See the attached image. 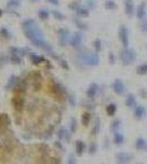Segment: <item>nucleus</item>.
Listing matches in <instances>:
<instances>
[{
    "label": "nucleus",
    "mask_w": 147,
    "mask_h": 164,
    "mask_svg": "<svg viewBox=\"0 0 147 164\" xmlns=\"http://www.w3.org/2000/svg\"><path fill=\"white\" fill-rule=\"evenodd\" d=\"M99 131H100V119L97 118L96 119V122H94V127H93L92 132H93V135L97 136V135L99 134Z\"/></svg>",
    "instance_id": "obj_36"
},
{
    "label": "nucleus",
    "mask_w": 147,
    "mask_h": 164,
    "mask_svg": "<svg viewBox=\"0 0 147 164\" xmlns=\"http://www.w3.org/2000/svg\"><path fill=\"white\" fill-rule=\"evenodd\" d=\"M87 4H88V7H89L90 9H94V7H96L94 0H88V1H87Z\"/></svg>",
    "instance_id": "obj_45"
},
{
    "label": "nucleus",
    "mask_w": 147,
    "mask_h": 164,
    "mask_svg": "<svg viewBox=\"0 0 147 164\" xmlns=\"http://www.w3.org/2000/svg\"><path fill=\"white\" fill-rule=\"evenodd\" d=\"M58 61H59V65H61V67L64 69H66V70H68L69 69V66H68V64H67V61L64 60V59H61V58H58Z\"/></svg>",
    "instance_id": "obj_40"
},
{
    "label": "nucleus",
    "mask_w": 147,
    "mask_h": 164,
    "mask_svg": "<svg viewBox=\"0 0 147 164\" xmlns=\"http://www.w3.org/2000/svg\"><path fill=\"white\" fill-rule=\"evenodd\" d=\"M9 53L13 54V55H18L20 57H24L29 53H31V50L29 49V48H21V47H14L13 46V47L9 48Z\"/></svg>",
    "instance_id": "obj_11"
},
{
    "label": "nucleus",
    "mask_w": 147,
    "mask_h": 164,
    "mask_svg": "<svg viewBox=\"0 0 147 164\" xmlns=\"http://www.w3.org/2000/svg\"><path fill=\"white\" fill-rule=\"evenodd\" d=\"M136 72H137V74H139V76L146 74L147 73V64H143V65L138 66L137 69H136Z\"/></svg>",
    "instance_id": "obj_31"
},
{
    "label": "nucleus",
    "mask_w": 147,
    "mask_h": 164,
    "mask_svg": "<svg viewBox=\"0 0 147 164\" xmlns=\"http://www.w3.org/2000/svg\"><path fill=\"white\" fill-rule=\"evenodd\" d=\"M119 36L123 47H128V30L125 25H121L119 30Z\"/></svg>",
    "instance_id": "obj_7"
},
{
    "label": "nucleus",
    "mask_w": 147,
    "mask_h": 164,
    "mask_svg": "<svg viewBox=\"0 0 147 164\" xmlns=\"http://www.w3.org/2000/svg\"><path fill=\"white\" fill-rule=\"evenodd\" d=\"M112 88H113L114 93L117 94V95H122L124 93V91H125V85H124L123 81L121 80V79H116V80L114 81Z\"/></svg>",
    "instance_id": "obj_10"
},
{
    "label": "nucleus",
    "mask_w": 147,
    "mask_h": 164,
    "mask_svg": "<svg viewBox=\"0 0 147 164\" xmlns=\"http://www.w3.org/2000/svg\"><path fill=\"white\" fill-rule=\"evenodd\" d=\"M37 15H39V18L41 20H47L50 18V12L45 10V9H41V10H39Z\"/></svg>",
    "instance_id": "obj_30"
},
{
    "label": "nucleus",
    "mask_w": 147,
    "mask_h": 164,
    "mask_svg": "<svg viewBox=\"0 0 147 164\" xmlns=\"http://www.w3.org/2000/svg\"><path fill=\"white\" fill-rule=\"evenodd\" d=\"M145 9H146V7H145V4H141L137 7V9H136V16L138 18L139 20H142L145 18V14H146V11H145Z\"/></svg>",
    "instance_id": "obj_19"
},
{
    "label": "nucleus",
    "mask_w": 147,
    "mask_h": 164,
    "mask_svg": "<svg viewBox=\"0 0 147 164\" xmlns=\"http://www.w3.org/2000/svg\"><path fill=\"white\" fill-rule=\"evenodd\" d=\"M120 128H121V120L117 118L112 122V125H111V130H112L113 132H116V131H119Z\"/></svg>",
    "instance_id": "obj_32"
},
{
    "label": "nucleus",
    "mask_w": 147,
    "mask_h": 164,
    "mask_svg": "<svg viewBox=\"0 0 147 164\" xmlns=\"http://www.w3.org/2000/svg\"><path fill=\"white\" fill-rule=\"evenodd\" d=\"M124 11L128 16H133L134 11V1L133 0H124Z\"/></svg>",
    "instance_id": "obj_12"
},
{
    "label": "nucleus",
    "mask_w": 147,
    "mask_h": 164,
    "mask_svg": "<svg viewBox=\"0 0 147 164\" xmlns=\"http://www.w3.org/2000/svg\"><path fill=\"white\" fill-rule=\"evenodd\" d=\"M120 58L124 66L131 65L132 62L136 59V53L134 50L130 49L128 47H124V49L121 52Z\"/></svg>",
    "instance_id": "obj_3"
},
{
    "label": "nucleus",
    "mask_w": 147,
    "mask_h": 164,
    "mask_svg": "<svg viewBox=\"0 0 147 164\" xmlns=\"http://www.w3.org/2000/svg\"><path fill=\"white\" fill-rule=\"evenodd\" d=\"M77 129V120L76 118L70 119V132H75Z\"/></svg>",
    "instance_id": "obj_37"
},
{
    "label": "nucleus",
    "mask_w": 147,
    "mask_h": 164,
    "mask_svg": "<svg viewBox=\"0 0 147 164\" xmlns=\"http://www.w3.org/2000/svg\"><path fill=\"white\" fill-rule=\"evenodd\" d=\"M32 83H33V88L35 91H39L41 87H42V77L39 73V71H35L31 74Z\"/></svg>",
    "instance_id": "obj_9"
},
{
    "label": "nucleus",
    "mask_w": 147,
    "mask_h": 164,
    "mask_svg": "<svg viewBox=\"0 0 147 164\" xmlns=\"http://www.w3.org/2000/svg\"><path fill=\"white\" fill-rule=\"evenodd\" d=\"M124 141V136L121 132H119V131H116V132H114V143L115 145H122Z\"/></svg>",
    "instance_id": "obj_26"
},
{
    "label": "nucleus",
    "mask_w": 147,
    "mask_h": 164,
    "mask_svg": "<svg viewBox=\"0 0 147 164\" xmlns=\"http://www.w3.org/2000/svg\"><path fill=\"white\" fill-rule=\"evenodd\" d=\"M141 27H142V31H143V32L147 33V20L144 19V21L142 22V24H141Z\"/></svg>",
    "instance_id": "obj_44"
},
{
    "label": "nucleus",
    "mask_w": 147,
    "mask_h": 164,
    "mask_svg": "<svg viewBox=\"0 0 147 164\" xmlns=\"http://www.w3.org/2000/svg\"><path fill=\"white\" fill-rule=\"evenodd\" d=\"M57 137L59 140H66V141H69L70 140V134L69 131L66 129L65 127H61L57 131Z\"/></svg>",
    "instance_id": "obj_15"
},
{
    "label": "nucleus",
    "mask_w": 147,
    "mask_h": 164,
    "mask_svg": "<svg viewBox=\"0 0 147 164\" xmlns=\"http://www.w3.org/2000/svg\"><path fill=\"white\" fill-rule=\"evenodd\" d=\"M136 149L142 150V151H147V141L143 138H138L135 142Z\"/></svg>",
    "instance_id": "obj_20"
},
{
    "label": "nucleus",
    "mask_w": 147,
    "mask_h": 164,
    "mask_svg": "<svg viewBox=\"0 0 147 164\" xmlns=\"http://www.w3.org/2000/svg\"><path fill=\"white\" fill-rule=\"evenodd\" d=\"M132 160V155L126 152H119L116 154V162L117 163H128Z\"/></svg>",
    "instance_id": "obj_13"
},
{
    "label": "nucleus",
    "mask_w": 147,
    "mask_h": 164,
    "mask_svg": "<svg viewBox=\"0 0 147 164\" xmlns=\"http://www.w3.org/2000/svg\"><path fill=\"white\" fill-rule=\"evenodd\" d=\"M116 112V105L115 104H109L108 106H107V113H108L109 116H113V115L115 114Z\"/></svg>",
    "instance_id": "obj_33"
},
{
    "label": "nucleus",
    "mask_w": 147,
    "mask_h": 164,
    "mask_svg": "<svg viewBox=\"0 0 147 164\" xmlns=\"http://www.w3.org/2000/svg\"><path fill=\"white\" fill-rule=\"evenodd\" d=\"M29 57H30V60H31L33 65H40V64H42L44 61H46V59L43 56L35 53H29Z\"/></svg>",
    "instance_id": "obj_14"
},
{
    "label": "nucleus",
    "mask_w": 147,
    "mask_h": 164,
    "mask_svg": "<svg viewBox=\"0 0 147 164\" xmlns=\"http://www.w3.org/2000/svg\"><path fill=\"white\" fill-rule=\"evenodd\" d=\"M52 90H53L54 94L57 96L59 100H63L64 99V96L67 95V91H66V89L64 88L61 83L54 82V83H53V88H52Z\"/></svg>",
    "instance_id": "obj_6"
},
{
    "label": "nucleus",
    "mask_w": 147,
    "mask_h": 164,
    "mask_svg": "<svg viewBox=\"0 0 147 164\" xmlns=\"http://www.w3.org/2000/svg\"><path fill=\"white\" fill-rule=\"evenodd\" d=\"M139 95L142 96L143 99H147V90L146 89H141V90H139Z\"/></svg>",
    "instance_id": "obj_43"
},
{
    "label": "nucleus",
    "mask_w": 147,
    "mask_h": 164,
    "mask_svg": "<svg viewBox=\"0 0 147 164\" xmlns=\"http://www.w3.org/2000/svg\"><path fill=\"white\" fill-rule=\"evenodd\" d=\"M4 14V11H2V10H1V9H0V16H1V15Z\"/></svg>",
    "instance_id": "obj_50"
},
{
    "label": "nucleus",
    "mask_w": 147,
    "mask_h": 164,
    "mask_svg": "<svg viewBox=\"0 0 147 164\" xmlns=\"http://www.w3.org/2000/svg\"><path fill=\"white\" fill-rule=\"evenodd\" d=\"M109 62H110L111 65H114V62H115V56H114V54L113 53L109 54Z\"/></svg>",
    "instance_id": "obj_42"
},
{
    "label": "nucleus",
    "mask_w": 147,
    "mask_h": 164,
    "mask_svg": "<svg viewBox=\"0 0 147 164\" xmlns=\"http://www.w3.org/2000/svg\"><path fill=\"white\" fill-rule=\"evenodd\" d=\"M9 60L12 65H21L22 64V57H20L18 55H13V54H10Z\"/></svg>",
    "instance_id": "obj_24"
},
{
    "label": "nucleus",
    "mask_w": 147,
    "mask_h": 164,
    "mask_svg": "<svg viewBox=\"0 0 147 164\" xmlns=\"http://www.w3.org/2000/svg\"><path fill=\"white\" fill-rule=\"evenodd\" d=\"M96 151H97V145L94 142H91L89 145V153L90 154H94Z\"/></svg>",
    "instance_id": "obj_41"
},
{
    "label": "nucleus",
    "mask_w": 147,
    "mask_h": 164,
    "mask_svg": "<svg viewBox=\"0 0 147 164\" xmlns=\"http://www.w3.org/2000/svg\"><path fill=\"white\" fill-rule=\"evenodd\" d=\"M22 25V30H23L24 35L27 36V38L30 42L33 44L34 46L39 47L41 49H43L44 52H46L47 54H50L54 59L58 60V56L54 53L53 47L45 41L44 38V34H43L42 30L40 29V26L37 25V23L35 22L33 19H27L24 20L23 22L21 23Z\"/></svg>",
    "instance_id": "obj_1"
},
{
    "label": "nucleus",
    "mask_w": 147,
    "mask_h": 164,
    "mask_svg": "<svg viewBox=\"0 0 147 164\" xmlns=\"http://www.w3.org/2000/svg\"><path fill=\"white\" fill-rule=\"evenodd\" d=\"M79 6H80V2H79V1H73V2H71V4H70L68 7H69L70 10H73V11H76Z\"/></svg>",
    "instance_id": "obj_39"
},
{
    "label": "nucleus",
    "mask_w": 147,
    "mask_h": 164,
    "mask_svg": "<svg viewBox=\"0 0 147 164\" xmlns=\"http://www.w3.org/2000/svg\"><path fill=\"white\" fill-rule=\"evenodd\" d=\"M90 119H91V114L90 113H88V112H86V113H84L81 116V122L84 126H88L90 122Z\"/></svg>",
    "instance_id": "obj_25"
},
{
    "label": "nucleus",
    "mask_w": 147,
    "mask_h": 164,
    "mask_svg": "<svg viewBox=\"0 0 147 164\" xmlns=\"http://www.w3.org/2000/svg\"><path fill=\"white\" fill-rule=\"evenodd\" d=\"M52 14H53V16H54L56 20H58V21H63V20L65 19V15L63 14L61 11H58V10H53V11H52Z\"/></svg>",
    "instance_id": "obj_34"
},
{
    "label": "nucleus",
    "mask_w": 147,
    "mask_h": 164,
    "mask_svg": "<svg viewBox=\"0 0 147 164\" xmlns=\"http://www.w3.org/2000/svg\"><path fill=\"white\" fill-rule=\"evenodd\" d=\"M146 114V108L142 105H138V106L135 107V111H134V117L136 119H142Z\"/></svg>",
    "instance_id": "obj_17"
},
{
    "label": "nucleus",
    "mask_w": 147,
    "mask_h": 164,
    "mask_svg": "<svg viewBox=\"0 0 147 164\" xmlns=\"http://www.w3.org/2000/svg\"><path fill=\"white\" fill-rule=\"evenodd\" d=\"M22 0H9L8 4H7V8L8 9H16L21 4Z\"/></svg>",
    "instance_id": "obj_28"
},
{
    "label": "nucleus",
    "mask_w": 147,
    "mask_h": 164,
    "mask_svg": "<svg viewBox=\"0 0 147 164\" xmlns=\"http://www.w3.org/2000/svg\"><path fill=\"white\" fill-rule=\"evenodd\" d=\"M76 13H77V15L78 16H80V18H86V16L89 15V9L82 7L81 4H80V6L78 7L77 10H76Z\"/></svg>",
    "instance_id": "obj_22"
},
{
    "label": "nucleus",
    "mask_w": 147,
    "mask_h": 164,
    "mask_svg": "<svg viewBox=\"0 0 147 164\" xmlns=\"http://www.w3.org/2000/svg\"><path fill=\"white\" fill-rule=\"evenodd\" d=\"M74 23H75V24H76V26H77L78 29H80V30H87V29H88L87 24L84 23L81 20H79L78 18H75V19H74Z\"/></svg>",
    "instance_id": "obj_29"
},
{
    "label": "nucleus",
    "mask_w": 147,
    "mask_h": 164,
    "mask_svg": "<svg viewBox=\"0 0 147 164\" xmlns=\"http://www.w3.org/2000/svg\"><path fill=\"white\" fill-rule=\"evenodd\" d=\"M50 4H54V6H58L59 4V1L58 0H47Z\"/></svg>",
    "instance_id": "obj_49"
},
{
    "label": "nucleus",
    "mask_w": 147,
    "mask_h": 164,
    "mask_svg": "<svg viewBox=\"0 0 147 164\" xmlns=\"http://www.w3.org/2000/svg\"><path fill=\"white\" fill-rule=\"evenodd\" d=\"M0 36L4 38V39H10L11 38V33L6 27H0Z\"/></svg>",
    "instance_id": "obj_27"
},
{
    "label": "nucleus",
    "mask_w": 147,
    "mask_h": 164,
    "mask_svg": "<svg viewBox=\"0 0 147 164\" xmlns=\"http://www.w3.org/2000/svg\"><path fill=\"white\" fill-rule=\"evenodd\" d=\"M55 147L57 148V149H59V150H64V147H63V145H62V142L61 141H56L55 142Z\"/></svg>",
    "instance_id": "obj_48"
},
{
    "label": "nucleus",
    "mask_w": 147,
    "mask_h": 164,
    "mask_svg": "<svg viewBox=\"0 0 147 164\" xmlns=\"http://www.w3.org/2000/svg\"><path fill=\"white\" fill-rule=\"evenodd\" d=\"M69 42V31L66 29L58 30V44L62 47H65L67 43Z\"/></svg>",
    "instance_id": "obj_5"
},
{
    "label": "nucleus",
    "mask_w": 147,
    "mask_h": 164,
    "mask_svg": "<svg viewBox=\"0 0 147 164\" xmlns=\"http://www.w3.org/2000/svg\"><path fill=\"white\" fill-rule=\"evenodd\" d=\"M93 45H94V48H96V52H97V53H99V52L102 49V43H101V41L99 38H97V39L94 41Z\"/></svg>",
    "instance_id": "obj_38"
},
{
    "label": "nucleus",
    "mask_w": 147,
    "mask_h": 164,
    "mask_svg": "<svg viewBox=\"0 0 147 164\" xmlns=\"http://www.w3.org/2000/svg\"><path fill=\"white\" fill-rule=\"evenodd\" d=\"M24 103H25V100H24V94H19L16 93V95L12 97V106L14 107L18 113H22L24 108Z\"/></svg>",
    "instance_id": "obj_4"
},
{
    "label": "nucleus",
    "mask_w": 147,
    "mask_h": 164,
    "mask_svg": "<svg viewBox=\"0 0 147 164\" xmlns=\"http://www.w3.org/2000/svg\"><path fill=\"white\" fill-rule=\"evenodd\" d=\"M68 163H69V164H75V163H76V158L74 157L73 154H70L69 158H68Z\"/></svg>",
    "instance_id": "obj_46"
},
{
    "label": "nucleus",
    "mask_w": 147,
    "mask_h": 164,
    "mask_svg": "<svg viewBox=\"0 0 147 164\" xmlns=\"http://www.w3.org/2000/svg\"><path fill=\"white\" fill-rule=\"evenodd\" d=\"M78 60L87 66H97L100 62V58L97 53H84L78 55Z\"/></svg>",
    "instance_id": "obj_2"
},
{
    "label": "nucleus",
    "mask_w": 147,
    "mask_h": 164,
    "mask_svg": "<svg viewBox=\"0 0 147 164\" xmlns=\"http://www.w3.org/2000/svg\"><path fill=\"white\" fill-rule=\"evenodd\" d=\"M125 105L128 107H135L136 106V99L135 95L130 93L128 96H126V100H125Z\"/></svg>",
    "instance_id": "obj_21"
},
{
    "label": "nucleus",
    "mask_w": 147,
    "mask_h": 164,
    "mask_svg": "<svg viewBox=\"0 0 147 164\" xmlns=\"http://www.w3.org/2000/svg\"><path fill=\"white\" fill-rule=\"evenodd\" d=\"M0 127H1V124H0Z\"/></svg>",
    "instance_id": "obj_52"
},
{
    "label": "nucleus",
    "mask_w": 147,
    "mask_h": 164,
    "mask_svg": "<svg viewBox=\"0 0 147 164\" xmlns=\"http://www.w3.org/2000/svg\"><path fill=\"white\" fill-rule=\"evenodd\" d=\"M31 2H37V1H40V0H30Z\"/></svg>",
    "instance_id": "obj_51"
},
{
    "label": "nucleus",
    "mask_w": 147,
    "mask_h": 164,
    "mask_svg": "<svg viewBox=\"0 0 147 164\" xmlns=\"http://www.w3.org/2000/svg\"><path fill=\"white\" fill-rule=\"evenodd\" d=\"M68 96V101H69V104L71 105V106H74L75 104H76V101H75V97L71 95H67Z\"/></svg>",
    "instance_id": "obj_47"
},
{
    "label": "nucleus",
    "mask_w": 147,
    "mask_h": 164,
    "mask_svg": "<svg viewBox=\"0 0 147 164\" xmlns=\"http://www.w3.org/2000/svg\"><path fill=\"white\" fill-rule=\"evenodd\" d=\"M18 80H19V78H18L17 76H14V74L10 76L8 82H7V84H6V89H7V90H11V89H13L17 85Z\"/></svg>",
    "instance_id": "obj_18"
},
{
    "label": "nucleus",
    "mask_w": 147,
    "mask_h": 164,
    "mask_svg": "<svg viewBox=\"0 0 147 164\" xmlns=\"http://www.w3.org/2000/svg\"><path fill=\"white\" fill-rule=\"evenodd\" d=\"M98 90H99V87H98L97 83H91L89 85V88L87 90V96H88V99H93L96 94H97Z\"/></svg>",
    "instance_id": "obj_16"
},
{
    "label": "nucleus",
    "mask_w": 147,
    "mask_h": 164,
    "mask_svg": "<svg viewBox=\"0 0 147 164\" xmlns=\"http://www.w3.org/2000/svg\"><path fill=\"white\" fill-rule=\"evenodd\" d=\"M71 47L74 48H78V47H80L81 46V43H82V35L80 32H76V33H74L73 36L69 37V42Z\"/></svg>",
    "instance_id": "obj_8"
},
{
    "label": "nucleus",
    "mask_w": 147,
    "mask_h": 164,
    "mask_svg": "<svg viewBox=\"0 0 147 164\" xmlns=\"http://www.w3.org/2000/svg\"><path fill=\"white\" fill-rule=\"evenodd\" d=\"M104 7H105V9H108V10H114V9H116V4L114 1H112V0H108V1H105Z\"/></svg>",
    "instance_id": "obj_35"
},
{
    "label": "nucleus",
    "mask_w": 147,
    "mask_h": 164,
    "mask_svg": "<svg viewBox=\"0 0 147 164\" xmlns=\"http://www.w3.org/2000/svg\"><path fill=\"white\" fill-rule=\"evenodd\" d=\"M86 145L81 140H77L76 141V153L77 155H82V153L85 152Z\"/></svg>",
    "instance_id": "obj_23"
}]
</instances>
